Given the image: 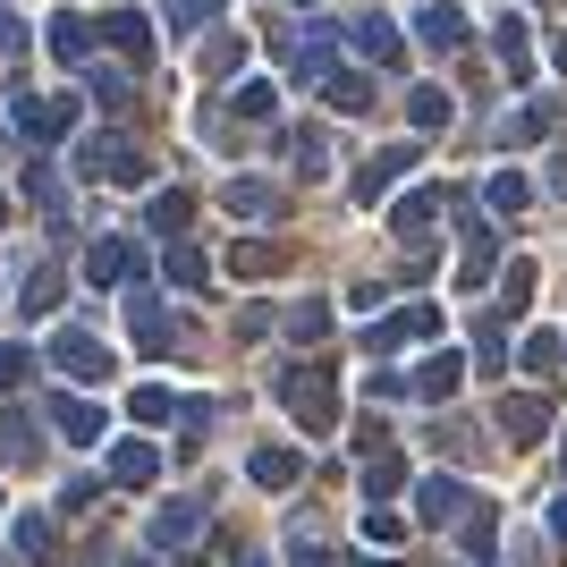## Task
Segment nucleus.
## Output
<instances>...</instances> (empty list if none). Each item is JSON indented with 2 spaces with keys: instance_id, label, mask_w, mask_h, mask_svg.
<instances>
[{
  "instance_id": "obj_1",
  "label": "nucleus",
  "mask_w": 567,
  "mask_h": 567,
  "mask_svg": "<svg viewBox=\"0 0 567 567\" xmlns=\"http://www.w3.org/2000/svg\"><path fill=\"white\" fill-rule=\"evenodd\" d=\"M271 390H280V406L313 432V441H331V432H339V373H331V364H288Z\"/></svg>"
},
{
  "instance_id": "obj_2",
  "label": "nucleus",
  "mask_w": 567,
  "mask_h": 567,
  "mask_svg": "<svg viewBox=\"0 0 567 567\" xmlns=\"http://www.w3.org/2000/svg\"><path fill=\"white\" fill-rule=\"evenodd\" d=\"M76 178H111V187H144L153 162H144L136 144L118 136V127H94V136H76Z\"/></svg>"
},
{
  "instance_id": "obj_3",
  "label": "nucleus",
  "mask_w": 567,
  "mask_h": 567,
  "mask_svg": "<svg viewBox=\"0 0 567 567\" xmlns=\"http://www.w3.org/2000/svg\"><path fill=\"white\" fill-rule=\"evenodd\" d=\"M331 34H339L331 18H306V34H280V60H288V76H297V85H331V76H339Z\"/></svg>"
},
{
  "instance_id": "obj_4",
  "label": "nucleus",
  "mask_w": 567,
  "mask_h": 567,
  "mask_svg": "<svg viewBox=\"0 0 567 567\" xmlns=\"http://www.w3.org/2000/svg\"><path fill=\"white\" fill-rule=\"evenodd\" d=\"M9 127H18L25 144H60L76 127V102L69 94H25L18 85V102H9Z\"/></svg>"
},
{
  "instance_id": "obj_5",
  "label": "nucleus",
  "mask_w": 567,
  "mask_h": 567,
  "mask_svg": "<svg viewBox=\"0 0 567 567\" xmlns=\"http://www.w3.org/2000/svg\"><path fill=\"white\" fill-rule=\"evenodd\" d=\"M441 331V306H399L381 313V322H364V355H390V348H415V339Z\"/></svg>"
},
{
  "instance_id": "obj_6",
  "label": "nucleus",
  "mask_w": 567,
  "mask_h": 567,
  "mask_svg": "<svg viewBox=\"0 0 567 567\" xmlns=\"http://www.w3.org/2000/svg\"><path fill=\"white\" fill-rule=\"evenodd\" d=\"M204 534H213V508H204V499H169L162 517H153V550H178V559H195Z\"/></svg>"
},
{
  "instance_id": "obj_7",
  "label": "nucleus",
  "mask_w": 567,
  "mask_h": 567,
  "mask_svg": "<svg viewBox=\"0 0 567 567\" xmlns=\"http://www.w3.org/2000/svg\"><path fill=\"white\" fill-rule=\"evenodd\" d=\"M85 280L94 288H144V255L127 237H94V246H85Z\"/></svg>"
},
{
  "instance_id": "obj_8",
  "label": "nucleus",
  "mask_w": 567,
  "mask_h": 567,
  "mask_svg": "<svg viewBox=\"0 0 567 567\" xmlns=\"http://www.w3.org/2000/svg\"><path fill=\"white\" fill-rule=\"evenodd\" d=\"M457 390H466V355H457V348L424 355V364H415V373H406V399H424V406H450Z\"/></svg>"
},
{
  "instance_id": "obj_9",
  "label": "nucleus",
  "mask_w": 567,
  "mask_h": 567,
  "mask_svg": "<svg viewBox=\"0 0 567 567\" xmlns=\"http://www.w3.org/2000/svg\"><path fill=\"white\" fill-rule=\"evenodd\" d=\"M441 213H450V187H415V195H399V204H390V237L415 255V246H424V229H432Z\"/></svg>"
},
{
  "instance_id": "obj_10",
  "label": "nucleus",
  "mask_w": 567,
  "mask_h": 567,
  "mask_svg": "<svg viewBox=\"0 0 567 567\" xmlns=\"http://www.w3.org/2000/svg\"><path fill=\"white\" fill-rule=\"evenodd\" d=\"M474 508V492L457 474H415V525H457Z\"/></svg>"
},
{
  "instance_id": "obj_11",
  "label": "nucleus",
  "mask_w": 567,
  "mask_h": 567,
  "mask_svg": "<svg viewBox=\"0 0 567 567\" xmlns=\"http://www.w3.org/2000/svg\"><path fill=\"white\" fill-rule=\"evenodd\" d=\"M457 237H466V246H457V288L474 297V288L499 271V237H492V220H474V213L457 220Z\"/></svg>"
},
{
  "instance_id": "obj_12",
  "label": "nucleus",
  "mask_w": 567,
  "mask_h": 567,
  "mask_svg": "<svg viewBox=\"0 0 567 567\" xmlns=\"http://www.w3.org/2000/svg\"><path fill=\"white\" fill-rule=\"evenodd\" d=\"M406 169H415V144H390V153H373V162H364V169H355V178H348V195H355V204H364V213H373V204H381V195H390V187H399Z\"/></svg>"
},
{
  "instance_id": "obj_13",
  "label": "nucleus",
  "mask_w": 567,
  "mask_h": 567,
  "mask_svg": "<svg viewBox=\"0 0 567 567\" xmlns=\"http://www.w3.org/2000/svg\"><path fill=\"white\" fill-rule=\"evenodd\" d=\"M492 424H499V441H508V450H534V441L550 432V399H525V390H517V399L492 406Z\"/></svg>"
},
{
  "instance_id": "obj_14",
  "label": "nucleus",
  "mask_w": 567,
  "mask_h": 567,
  "mask_svg": "<svg viewBox=\"0 0 567 567\" xmlns=\"http://www.w3.org/2000/svg\"><path fill=\"white\" fill-rule=\"evenodd\" d=\"M51 364H60L69 381H102L111 373V348H102L94 331H51Z\"/></svg>"
},
{
  "instance_id": "obj_15",
  "label": "nucleus",
  "mask_w": 567,
  "mask_h": 567,
  "mask_svg": "<svg viewBox=\"0 0 567 567\" xmlns=\"http://www.w3.org/2000/svg\"><path fill=\"white\" fill-rule=\"evenodd\" d=\"M348 43H355V60H373V69H399L406 60V34L381 18V9H364V18L348 25Z\"/></svg>"
},
{
  "instance_id": "obj_16",
  "label": "nucleus",
  "mask_w": 567,
  "mask_h": 567,
  "mask_svg": "<svg viewBox=\"0 0 567 567\" xmlns=\"http://www.w3.org/2000/svg\"><path fill=\"white\" fill-rule=\"evenodd\" d=\"M525 34H534V25H525L517 9L492 25V60H499V76H508V85H534V43H525Z\"/></svg>"
},
{
  "instance_id": "obj_17",
  "label": "nucleus",
  "mask_w": 567,
  "mask_h": 567,
  "mask_svg": "<svg viewBox=\"0 0 567 567\" xmlns=\"http://www.w3.org/2000/svg\"><path fill=\"white\" fill-rule=\"evenodd\" d=\"M127 322H136V348H144V355H169L178 339H187L162 306H153V288H127Z\"/></svg>"
},
{
  "instance_id": "obj_18",
  "label": "nucleus",
  "mask_w": 567,
  "mask_h": 567,
  "mask_svg": "<svg viewBox=\"0 0 567 567\" xmlns=\"http://www.w3.org/2000/svg\"><path fill=\"white\" fill-rule=\"evenodd\" d=\"M415 43L424 51H466V9H457V0H424V9H415Z\"/></svg>"
},
{
  "instance_id": "obj_19",
  "label": "nucleus",
  "mask_w": 567,
  "mask_h": 567,
  "mask_svg": "<svg viewBox=\"0 0 567 567\" xmlns=\"http://www.w3.org/2000/svg\"><path fill=\"white\" fill-rule=\"evenodd\" d=\"M550 136H559V102H525V111L499 118V144H508V153H525V144H550Z\"/></svg>"
},
{
  "instance_id": "obj_20",
  "label": "nucleus",
  "mask_w": 567,
  "mask_h": 567,
  "mask_svg": "<svg viewBox=\"0 0 567 567\" xmlns=\"http://www.w3.org/2000/svg\"><path fill=\"white\" fill-rule=\"evenodd\" d=\"M220 204H229V220H280L288 195L271 187V178H229V187H220Z\"/></svg>"
},
{
  "instance_id": "obj_21",
  "label": "nucleus",
  "mask_w": 567,
  "mask_h": 567,
  "mask_svg": "<svg viewBox=\"0 0 567 567\" xmlns=\"http://www.w3.org/2000/svg\"><path fill=\"white\" fill-rule=\"evenodd\" d=\"M355 483H364V508H381V499L406 492V457H399V450H373L364 466H355Z\"/></svg>"
},
{
  "instance_id": "obj_22",
  "label": "nucleus",
  "mask_w": 567,
  "mask_h": 567,
  "mask_svg": "<svg viewBox=\"0 0 567 567\" xmlns=\"http://www.w3.org/2000/svg\"><path fill=\"white\" fill-rule=\"evenodd\" d=\"M102 34H111L118 60H153V18H144V9H111V18H102Z\"/></svg>"
},
{
  "instance_id": "obj_23",
  "label": "nucleus",
  "mask_w": 567,
  "mask_h": 567,
  "mask_svg": "<svg viewBox=\"0 0 567 567\" xmlns=\"http://www.w3.org/2000/svg\"><path fill=\"white\" fill-rule=\"evenodd\" d=\"M153 474H162V450H153V441H118L111 450V483L118 492H144Z\"/></svg>"
},
{
  "instance_id": "obj_24",
  "label": "nucleus",
  "mask_w": 567,
  "mask_h": 567,
  "mask_svg": "<svg viewBox=\"0 0 567 567\" xmlns=\"http://www.w3.org/2000/svg\"><path fill=\"white\" fill-rule=\"evenodd\" d=\"M297 474H306V450H255L246 457V483H255V492H288Z\"/></svg>"
},
{
  "instance_id": "obj_25",
  "label": "nucleus",
  "mask_w": 567,
  "mask_h": 567,
  "mask_svg": "<svg viewBox=\"0 0 567 567\" xmlns=\"http://www.w3.org/2000/svg\"><path fill=\"white\" fill-rule=\"evenodd\" d=\"M162 271H169V288H187V297H204V288H213V262H204V246H187V237H169Z\"/></svg>"
},
{
  "instance_id": "obj_26",
  "label": "nucleus",
  "mask_w": 567,
  "mask_h": 567,
  "mask_svg": "<svg viewBox=\"0 0 567 567\" xmlns=\"http://www.w3.org/2000/svg\"><path fill=\"white\" fill-rule=\"evenodd\" d=\"M51 60H69V69H85V60H94V25L76 18V9H60V18H51Z\"/></svg>"
},
{
  "instance_id": "obj_27",
  "label": "nucleus",
  "mask_w": 567,
  "mask_h": 567,
  "mask_svg": "<svg viewBox=\"0 0 567 567\" xmlns=\"http://www.w3.org/2000/svg\"><path fill=\"white\" fill-rule=\"evenodd\" d=\"M43 415H51V432H69V441H102V406L94 399H51Z\"/></svg>"
},
{
  "instance_id": "obj_28",
  "label": "nucleus",
  "mask_w": 567,
  "mask_h": 567,
  "mask_svg": "<svg viewBox=\"0 0 567 567\" xmlns=\"http://www.w3.org/2000/svg\"><path fill=\"white\" fill-rule=\"evenodd\" d=\"M34 457H43L34 415H0V466H34Z\"/></svg>"
},
{
  "instance_id": "obj_29",
  "label": "nucleus",
  "mask_w": 567,
  "mask_h": 567,
  "mask_svg": "<svg viewBox=\"0 0 567 567\" xmlns=\"http://www.w3.org/2000/svg\"><path fill=\"white\" fill-rule=\"evenodd\" d=\"M229 271H237V280H271V271H288V246H271V237L229 246Z\"/></svg>"
},
{
  "instance_id": "obj_30",
  "label": "nucleus",
  "mask_w": 567,
  "mask_h": 567,
  "mask_svg": "<svg viewBox=\"0 0 567 567\" xmlns=\"http://www.w3.org/2000/svg\"><path fill=\"white\" fill-rule=\"evenodd\" d=\"M457 543L474 550V567H483V559H492V550H499V517H492V499H474L466 517H457Z\"/></svg>"
},
{
  "instance_id": "obj_31",
  "label": "nucleus",
  "mask_w": 567,
  "mask_h": 567,
  "mask_svg": "<svg viewBox=\"0 0 567 567\" xmlns=\"http://www.w3.org/2000/svg\"><path fill=\"white\" fill-rule=\"evenodd\" d=\"M457 118V102L441 94V85H415V94H406V127H415V136H432V127H450Z\"/></svg>"
},
{
  "instance_id": "obj_32",
  "label": "nucleus",
  "mask_w": 567,
  "mask_h": 567,
  "mask_svg": "<svg viewBox=\"0 0 567 567\" xmlns=\"http://www.w3.org/2000/svg\"><path fill=\"white\" fill-rule=\"evenodd\" d=\"M322 102H331L339 118H364V111H373V76H355V69H339L331 85H322Z\"/></svg>"
},
{
  "instance_id": "obj_33",
  "label": "nucleus",
  "mask_w": 567,
  "mask_h": 567,
  "mask_svg": "<svg viewBox=\"0 0 567 567\" xmlns=\"http://www.w3.org/2000/svg\"><path fill=\"white\" fill-rule=\"evenodd\" d=\"M534 280H543L534 262H508V280H499V306H483V313H492V322H517L525 297H534Z\"/></svg>"
},
{
  "instance_id": "obj_34",
  "label": "nucleus",
  "mask_w": 567,
  "mask_h": 567,
  "mask_svg": "<svg viewBox=\"0 0 567 567\" xmlns=\"http://www.w3.org/2000/svg\"><path fill=\"white\" fill-rule=\"evenodd\" d=\"M280 322H288V339H297V348H322V339H331V306H322V297H306V306H288Z\"/></svg>"
},
{
  "instance_id": "obj_35",
  "label": "nucleus",
  "mask_w": 567,
  "mask_h": 567,
  "mask_svg": "<svg viewBox=\"0 0 567 567\" xmlns=\"http://www.w3.org/2000/svg\"><path fill=\"white\" fill-rule=\"evenodd\" d=\"M144 220H153V237H187V220H195V195H153V204H144Z\"/></svg>"
},
{
  "instance_id": "obj_36",
  "label": "nucleus",
  "mask_w": 567,
  "mask_h": 567,
  "mask_svg": "<svg viewBox=\"0 0 567 567\" xmlns=\"http://www.w3.org/2000/svg\"><path fill=\"white\" fill-rule=\"evenodd\" d=\"M25 204H43L51 220H69V187L51 178V162H34V169H25Z\"/></svg>"
},
{
  "instance_id": "obj_37",
  "label": "nucleus",
  "mask_w": 567,
  "mask_h": 567,
  "mask_svg": "<svg viewBox=\"0 0 567 567\" xmlns=\"http://www.w3.org/2000/svg\"><path fill=\"white\" fill-rule=\"evenodd\" d=\"M288 162L306 169V178H331V136H313V127H306V136H288Z\"/></svg>"
},
{
  "instance_id": "obj_38",
  "label": "nucleus",
  "mask_w": 567,
  "mask_h": 567,
  "mask_svg": "<svg viewBox=\"0 0 567 567\" xmlns=\"http://www.w3.org/2000/svg\"><path fill=\"white\" fill-rule=\"evenodd\" d=\"M483 204H492V213H525V204H534V187H525L517 169H492V187H483Z\"/></svg>"
},
{
  "instance_id": "obj_39",
  "label": "nucleus",
  "mask_w": 567,
  "mask_h": 567,
  "mask_svg": "<svg viewBox=\"0 0 567 567\" xmlns=\"http://www.w3.org/2000/svg\"><path fill=\"white\" fill-rule=\"evenodd\" d=\"M499 364H508V331H499L492 313H483V331H474V364H466V373H499Z\"/></svg>"
},
{
  "instance_id": "obj_40",
  "label": "nucleus",
  "mask_w": 567,
  "mask_h": 567,
  "mask_svg": "<svg viewBox=\"0 0 567 567\" xmlns=\"http://www.w3.org/2000/svg\"><path fill=\"white\" fill-rule=\"evenodd\" d=\"M213 18H220V0H162L169 34H195V25H213Z\"/></svg>"
},
{
  "instance_id": "obj_41",
  "label": "nucleus",
  "mask_w": 567,
  "mask_h": 567,
  "mask_svg": "<svg viewBox=\"0 0 567 567\" xmlns=\"http://www.w3.org/2000/svg\"><path fill=\"white\" fill-rule=\"evenodd\" d=\"M127 406H136V424H178V399H169L162 381H144V390H136Z\"/></svg>"
},
{
  "instance_id": "obj_42",
  "label": "nucleus",
  "mask_w": 567,
  "mask_h": 567,
  "mask_svg": "<svg viewBox=\"0 0 567 567\" xmlns=\"http://www.w3.org/2000/svg\"><path fill=\"white\" fill-rule=\"evenodd\" d=\"M288 567H331V543L313 525H288Z\"/></svg>"
},
{
  "instance_id": "obj_43",
  "label": "nucleus",
  "mask_w": 567,
  "mask_h": 567,
  "mask_svg": "<svg viewBox=\"0 0 567 567\" xmlns=\"http://www.w3.org/2000/svg\"><path fill=\"white\" fill-rule=\"evenodd\" d=\"M559 364H567V339L559 331H534V339H525V373H559Z\"/></svg>"
},
{
  "instance_id": "obj_44",
  "label": "nucleus",
  "mask_w": 567,
  "mask_h": 567,
  "mask_svg": "<svg viewBox=\"0 0 567 567\" xmlns=\"http://www.w3.org/2000/svg\"><path fill=\"white\" fill-rule=\"evenodd\" d=\"M364 543H373V550H399L406 543V517H399V508H364Z\"/></svg>"
},
{
  "instance_id": "obj_45",
  "label": "nucleus",
  "mask_w": 567,
  "mask_h": 567,
  "mask_svg": "<svg viewBox=\"0 0 567 567\" xmlns=\"http://www.w3.org/2000/svg\"><path fill=\"white\" fill-rule=\"evenodd\" d=\"M229 69H246V34H213L204 43V76H229Z\"/></svg>"
},
{
  "instance_id": "obj_46",
  "label": "nucleus",
  "mask_w": 567,
  "mask_h": 567,
  "mask_svg": "<svg viewBox=\"0 0 567 567\" xmlns=\"http://www.w3.org/2000/svg\"><path fill=\"white\" fill-rule=\"evenodd\" d=\"M85 85H94L102 111H127V69H94V60H85Z\"/></svg>"
},
{
  "instance_id": "obj_47",
  "label": "nucleus",
  "mask_w": 567,
  "mask_h": 567,
  "mask_svg": "<svg viewBox=\"0 0 567 567\" xmlns=\"http://www.w3.org/2000/svg\"><path fill=\"white\" fill-rule=\"evenodd\" d=\"M271 111H280V85H262V76L237 85V118H271Z\"/></svg>"
},
{
  "instance_id": "obj_48",
  "label": "nucleus",
  "mask_w": 567,
  "mask_h": 567,
  "mask_svg": "<svg viewBox=\"0 0 567 567\" xmlns=\"http://www.w3.org/2000/svg\"><path fill=\"white\" fill-rule=\"evenodd\" d=\"M51 297H60V271H51V262H43V271H25V313H43Z\"/></svg>"
},
{
  "instance_id": "obj_49",
  "label": "nucleus",
  "mask_w": 567,
  "mask_h": 567,
  "mask_svg": "<svg viewBox=\"0 0 567 567\" xmlns=\"http://www.w3.org/2000/svg\"><path fill=\"white\" fill-rule=\"evenodd\" d=\"M25 373H34V348H0V390H18Z\"/></svg>"
},
{
  "instance_id": "obj_50",
  "label": "nucleus",
  "mask_w": 567,
  "mask_h": 567,
  "mask_svg": "<svg viewBox=\"0 0 567 567\" xmlns=\"http://www.w3.org/2000/svg\"><path fill=\"white\" fill-rule=\"evenodd\" d=\"M18 550H25V559H43V550H51V525L25 517V525H18Z\"/></svg>"
},
{
  "instance_id": "obj_51",
  "label": "nucleus",
  "mask_w": 567,
  "mask_h": 567,
  "mask_svg": "<svg viewBox=\"0 0 567 567\" xmlns=\"http://www.w3.org/2000/svg\"><path fill=\"white\" fill-rule=\"evenodd\" d=\"M18 43H25V25L9 18V9H0V60H9V51H18Z\"/></svg>"
},
{
  "instance_id": "obj_52",
  "label": "nucleus",
  "mask_w": 567,
  "mask_h": 567,
  "mask_svg": "<svg viewBox=\"0 0 567 567\" xmlns=\"http://www.w3.org/2000/svg\"><path fill=\"white\" fill-rule=\"evenodd\" d=\"M550 195H567V144L550 153Z\"/></svg>"
},
{
  "instance_id": "obj_53",
  "label": "nucleus",
  "mask_w": 567,
  "mask_h": 567,
  "mask_svg": "<svg viewBox=\"0 0 567 567\" xmlns=\"http://www.w3.org/2000/svg\"><path fill=\"white\" fill-rule=\"evenodd\" d=\"M550 534H559V543H567V492L550 499Z\"/></svg>"
},
{
  "instance_id": "obj_54",
  "label": "nucleus",
  "mask_w": 567,
  "mask_h": 567,
  "mask_svg": "<svg viewBox=\"0 0 567 567\" xmlns=\"http://www.w3.org/2000/svg\"><path fill=\"white\" fill-rule=\"evenodd\" d=\"M550 60H559V69H567V34H550Z\"/></svg>"
},
{
  "instance_id": "obj_55",
  "label": "nucleus",
  "mask_w": 567,
  "mask_h": 567,
  "mask_svg": "<svg viewBox=\"0 0 567 567\" xmlns=\"http://www.w3.org/2000/svg\"><path fill=\"white\" fill-rule=\"evenodd\" d=\"M237 567H271V559H255V550H237Z\"/></svg>"
},
{
  "instance_id": "obj_56",
  "label": "nucleus",
  "mask_w": 567,
  "mask_h": 567,
  "mask_svg": "<svg viewBox=\"0 0 567 567\" xmlns=\"http://www.w3.org/2000/svg\"><path fill=\"white\" fill-rule=\"evenodd\" d=\"M355 567H399V559H390V550H381V559H355Z\"/></svg>"
},
{
  "instance_id": "obj_57",
  "label": "nucleus",
  "mask_w": 567,
  "mask_h": 567,
  "mask_svg": "<svg viewBox=\"0 0 567 567\" xmlns=\"http://www.w3.org/2000/svg\"><path fill=\"white\" fill-rule=\"evenodd\" d=\"M297 9H322V0H297Z\"/></svg>"
},
{
  "instance_id": "obj_58",
  "label": "nucleus",
  "mask_w": 567,
  "mask_h": 567,
  "mask_svg": "<svg viewBox=\"0 0 567 567\" xmlns=\"http://www.w3.org/2000/svg\"><path fill=\"white\" fill-rule=\"evenodd\" d=\"M0 220H9V204H0Z\"/></svg>"
}]
</instances>
